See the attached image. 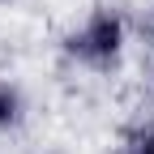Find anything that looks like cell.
Wrapping results in <instances>:
<instances>
[{
  "mask_svg": "<svg viewBox=\"0 0 154 154\" xmlns=\"http://www.w3.org/2000/svg\"><path fill=\"white\" fill-rule=\"evenodd\" d=\"M124 43H128V26L120 9H90L82 17V26H73L64 34V56L73 64H82L90 73H111L124 60Z\"/></svg>",
  "mask_w": 154,
  "mask_h": 154,
  "instance_id": "cell-1",
  "label": "cell"
},
{
  "mask_svg": "<svg viewBox=\"0 0 154 154\" xmlns=\"http://www.w3.org/2000/svg\"><path fill=\"white\" fill-rule=\"evenodd\" d=\"M17 120H22V90H17L13 82H5V77H0V133L13 128Z\"/></svg>",
  "mask_w": 154,
  "mask_h": 154,
  "instance_id": "cell-2",
  "label": "cell"
},
{
  "mask_svg": "<svg viewBox=\"0 0 154 154\" xmlns=\"http://www.w3.org/2000/svg\"><path fill=\"white\" fill-rule=\"evenodd\" d=\"M124 154H154V124H146V128L133 133V137L124 141Z\"/></svg>",
  "mask_w": 154,
  "mask_h": 154,
  "instance_id": "cell-3",
  "label": "cell"
}]
</instances>
